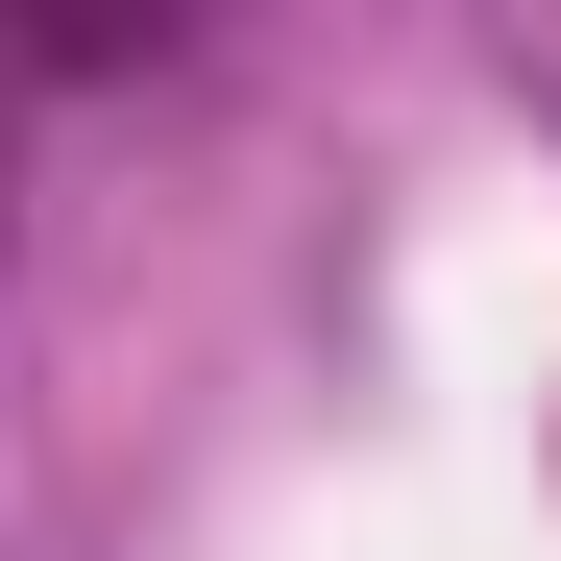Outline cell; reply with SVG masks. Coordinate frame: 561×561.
I'll use <instances>...</instances> for the list:
<instances>
[]
</instances>
